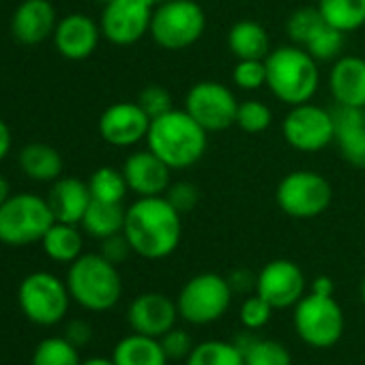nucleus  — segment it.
<instances>
[{
	"label": "nucleus",
	"mask_w": 365,
	"mask_h": 365,
	"mask_svg": "<svg viewBox=\"0 0 365 365\" xmlns=\"http://www.w3.org/2000/svg\"><path fill=\"white\" fill-rule=\"evenodd\" d=\"M180 213L165 196L138 198L125 213V237L133 254L146 260H161L176 252L182 235Z\"/></svg>",
	"instance_id": "obj_1"
},
{
	"label": "nucleus",
	"mask_w": 365,
	"mask_h": 365,
	"mask_svg": "<svg viewBox=\"0 0 365 365\" xmlns=\"http://www.w3.org/2000/svg\"><path fill=\"white\" fill-rule=\"evenodd\" d=\"M146 148L153 150L172 170L196 165L209 148V131L185 110H170L150 120Z\"/></svg>",
	"instance_id": "obj_2"
},
{
	"label": "nucleus",
	"mask_w": 365,
	"mask_h": 365,
	"mask_svg": "<svg viewBox=\"0 0 365 365\" xmlns=\"http://www.w3.org/2000/svg\"><path fill=\"white\" fill-rule=\"evenodd\" d=\"M267 88L286 106H301L312 101L320 84L318 61H314L299 46H282L269 52Z\"/></svg>",
	"instance_id": "obj_3"
},
{
	"label": "nucleus",
	"mask_w": 365,
	"mask_h": 365,
	"mask_svg": "<svg viewBox=\"0 0 365 365\" xmlns=\"http://www.w3.org/2000/svg\"><path fill=\"white\" fill-rule=\"evenodd\" d=\"M69 294L91 312H106L114 307L123 294V282L116 264L101 254H82L71 262L67 273Z\"/></svg>",
	"instance_id": "obj_4"
},
{
	"label": "nucleus",
	"mask_w": 365,
	"mask_h": 365,
	"mask_svg": "<svg viewBox=\"0 0 365 365\" xmlns=\"http://www.w3.org/2000/svg\"><path fill=\"white\" fill-rule=\"evenodd\" d=\"M207 31L205 9L196 0H168L153 9V41L163 50H185L200 41Z\"/></svg>",
	"instance_id": "obj_5"
},
{
	"label": "nucleus",
	"mask_w": 365,
	"mask_h": 365,
	"mask_svg": "<svg viewBox=\"0 0 365 365\" xmlns=\"http://www.w3.org/2000/svg\"><path fill=\"white\" fill-rule=\"evenodd\" d=\"M54 213L46 198L35 194H14L0 205V243L31 245L54 226Z\"/></svg>",
	"instance_id": "obj_6"
},
{
	"label": "nucleus",
	"mask_w": 365,
	"mask_h": 365,
	"mask_svg": "<svg viewBox=\"0 0 365 365\" xmlns=\"http://www.w3.org/2000/svg\"><path fill=\"white\" fill-rule=\"evenodd\" d=\"M275 200L288 217L314 220L331 207L333 187L322 174L314 170H294L279 180Z\"/></svg>",
	"instance_id": "obj_7"
},
{
	"label": "nucleus",
	"mask_w": 365,
	"mask_h": 365,
	"mask_svg": "<svg viewBox=\"0 0 365 365\" xmlns=\"http://www.w3.org/2000/svg\"><path fill=\"white\" fill-rule=\"evenodd\" d=\"M232 301V286L217 273H200L180 288L178 316L192 324H211L220 320Z\"/></svg>",
	"instance_id": "obj_8"
},
{
	"label": "nucleus",
	"mask_w": 365,
	"mask_h": 365,
	"mask_svg": "<svg viewBox=\"0 0 365 365\" xmlns=\"http://www.w3.org/2000/svg\"><path fill=\"white\" fill-rule=\"evenodd\" d=\"M294 329L314 348H331L344 333V312L333 294H305L294 305Z\"/></svg>",
	"instance_id": "obj_9"
},
{
	"label": "nucleus",
	"mask_w": 365,
	"mask_h": 365,
	"mask_svg": "<svg viewBox=\"0 0 365 365\" xmlns=\"http://www.w3.org/2000/svg\"><path fill=\"white\" fill-rule=\"evenodd\" d=\"M239 103L241 101L226 84L205 80L187 91L182 110L192 114V118H196L209 133H213L230 129L237 123Z\"/></svg>",
	"instance_id": "obj_10"
},
{
	"label": "nucleus",
	"mask_w": 365,
	"mask_h": 365,
	"mask_svg": "<svg viewBox=\"0 0 365 365\" xmlns=\"http://www.w3.org/2000/svg\"><path fill=\"white\" fill-rule=\"evenodd\" d=\"M69 288L52 273H31L20 284V307L37 324H56L69 307Z\"/></svg>",
	"instance_id": "obj_11"
},
{
	"label": "nucleus",
	"mask_w": 365,
	"mask_h": 365,
	"mask_svg": "<svg viewBox=\"0 0 365 365\" xmlns=\"http://www.w3.org/2000/svg\"><path fill=\"white\" fill-rule=\"evenodd\" d=\"M282 135L288 146L301 153H318L333 144L335 123L333 112L314 106L312 101L292 106L290 112L284 116Z\"/></svg>",
	"instance_id": "obj_12"
},
{
	"label": "nucleus",
	"mask_w": 365,
	"mask_h": 365,
	"mask_svg": "<svg viewBox=\"0 0 365 365\" xmlns=\"http://www.w3.org/2000/svg\"><path fill=\"white\" fill-rule=\"evenodd\" d=\"M153 5L146 0H110L101 11V35L120 48L138 43L150 31Z\"/></svg>",
	"instance_id": "obj_13"
},
{
	"label": "nucleus",
	"mask_w": 365,
	"mask_h": 365,
	"mask_svg": "<svg viewBox=\"0 0 365 365\" xmlns=\"http://www.w3.org/2000/svg\"><path fill=\"white\" fill-rule=\"evenodd\" d=\"M305 292V275L292 260H271L256 277V294L273 305L286 309L297 305Z\"/></svg>",
	"instance_id": "obj_14"
},
{
	"label": "nucleus",
	"mask_w": 365,
	"mask_h": 365,
	"mask_svg": "<svg viewBox=\"0 0 365 365\" xmlns=\"http://www.w3.org/2000/svg\"><path fill=\"white\" fill-rule=\"evenodd\" d=\"M150 127L148 114L138 101H118L99 116V135L116 148H129L146 140Z\"/></svg>",
	"instance_id": "obj_15"
},
{
	"label": "nucleus",
	"mask_w": 365,
	"mask_h": 365,
	"mask_svg": "<svg viewBox=\"0 0 365 365\" xmlns=\"http://www.w3.org/2000/svg\"><path fill=\"white\" fill-rule=\"evenodd\" d=\"M123 174L129 192H133L138 198L163 196L172 185V168L148 148L131 153L123 163Z\"/></svg>",
	"instance_id": "obj_16"
},
{
	"label": "nucleus",
	"mask_w": 365,
	"mask_h": 365,
	"mask_svg": "<svg viewBox=\"0 0 365 365\" xmlns=\"http://www.w3.org/2000/svg\"><path fill=\"white\" fill-rule=\"evenodd\" d=\"M101 37V26L84 14L65 16L63 20H58L52 35L54 48L67 61H86L88 56H93Z\"/></svg>",
	"instance_id": "obj_17"
},
{
	"label": "nucleus",
	"mask_w": 365,
	"mask_h": 365,
	"mask_svg": "<svg viewBox=\"0 0 365 365\" xmlns=\"http://www.w3.org/2000/svg\"><path fill=\"white\" fill-rule=\"evenodd\" d=\"M178 316V307L172 299L161 292H146L133 299L129 305L127 318L135 333L161 337L170 329H174Z\"/></svg>",
	"instance_id": "obj_18"
},
{
	"label": "nucleus",
	"mask_w": 365,
	"mask_h": 365,
	"mask_svg": "<svg viewBox=\"0 0 365 365\" xmlns=\"http://www.w3.org/2000/svg\"><path fill=\"white\" fill-rule=\"evenodd\" d=\"M56 24L50 0H22L11 18V33L24 46H39L54 35Z\"/></svg>",
	"instance_id": "obj_19"
},
{
	"label": "nucleus",
	"mask_w": 365,
	"mask_h": 365,
	"mask_svg": "<svg viewBox=\"0 0 365 365\" xmlns=\"http://www.w3.org/2000/svg\"><path fill=\"white\" fill-rule=\"evenodd\" d=\"M333 144L341 159L354 168H365V108L337 106L333 110Z\"/></svg>",
	"instance_id": "obj_20"
},
{
	"label": "nucleus",
	"mask_w": 365,
	"mask_h": 365,
	"mask_svg": "<svg viewBox=\"0 0 365 365\" xmlns=\"http://www.w3.org/2000/svg\"><path fill=\"white\" fill-rule=\"evenodd\" d=\"M329 88L337 106L365 108V58L339 56L331 67Z\"/></svg>",
	"instance_id": "obj_21"
},
{
	"label": "nucleus",
	"mask_w": 365,
	"mask_h": 365,
	"mask_svg": "<svg viewBox=\"0 0 365 365\" xmlns=\"http://www.w3.org/2000/svg\"><path fill=\"white\" fill-rule=\"evenodd\" d=\"M91 202L93 196L88 190V182L73 176H61L58 180H54L48 194V205L54 213V220L63 224H82Z\"/></svg>",
	"instance_id": "obj_22"
},
{
	"label": "nucleus",
	"mask_w": 365,
	"mask_h": 365,
	"mask_svg": "<svg viewBox=\"0 0 365 365\" xmlns=\"http://www.w3.org/2000/svg\"><path fill=\"white\" fill-rule=\"evenodd\" d=\"M228 48L237 61H264L271 52L269 33L254 20H241L228 33Z\"/></svg>",
	"instance_id": "obj_23"
},
{
	"label": "nucleus",
	"mask_w": 365,
	"mask_h": 365,
	"mask_svg": "<svg viewBox=\"0 0 365 365\" xmlns=\"http://www.w3.org/2000/svg\"><path fill=\"white\" fill-rule=\"evenodd\" d=\"M112 361L114 365H165L168 356L159 337L133 333L116 344Z\"/></svg>",
	"instance_id": "obj_24"
},
{
	"label": "nucleus",
	"mask_w": 365,
	"mask_h": 365,
	"mask_svg": "<svg viewBox=\"0 0 365 365\" xmlns=\"http://www.w3.org/2000/svg\"><path fill=\"white\" fill-rule=\"evenodd\" d=\"M22 172L37 182H54L63 176V157L50 144H29L20 153Z\"/></svg>",
	"instance_id": "obj_25"
},
{
	"label": "nucleus",
	"mask_w": 365,
	"mask_h": 365,
	"mask_svg": "<svg viewBox=\"0 0 365 365\" xmlns=\"http://www.w3.org/2000/svg\"><path fill=\"white\" fill-rule=\"evenodd\" d=\"M125 213L127 209H123V202H101V200H93L91 207L84 213L82 220V228L86 235L103 241L112 235L123 232L125 228Z\"/></svg>",
	"instance_id": "obj_26"
},
{
	"label": "nucleus",
	"mask_w": 365,
	"mask_h": 365,
	"mask_svg": "<svg viewBox=\"0 0 365 365\" xmlns=\"http://www.w3.org/2000/svg\"><path fill=\"white\" fill-rule=\"evenodd\" d=\"M237 348L241 350L245 365H292L288 348L273 339H260L252 333H243L237 339Z\"/></svg>",
	"instance_id": "obj_27"
},
{
	"label": "nucleus",
	"mask_w": 365,
	"mask_h": 365,
	"mask_svg": "<svg viewBox=\"0 0 365 365\" xmlns=\"http://www.w3.org/2000/svg\"><path fill=\"white\" fill-rule=\"evenodd\" d=\"M46 254L56 262H73L82 256V235L73 224L54 222V226L41 239Z\"/></svg>",
	"instance_id": "obj_28"
},
{
	"label": "nucleus",
	"mask_w": 365,
	"mask_h": 365,
	"mask_svg": "<svg viewBox=\"0 0 365 365\" xmlns=\"http://www.w3.org/2000/svg\"><path fill=\"white\" fill-rule=\"evenodd\" d=\"M322 18L346 35L365 26V0H318Z\"/></svg>",
	"instance_id": "obj_29"
},
{
	"label": "nucleus",
	"mask_w": 365,
	"mask_h": 365,
	"mask_svg": "<svg viewBox=\"0 0 365 365\" xmlns=\"http://www.w3.org/2000/svg\"><path fill=\"white\" fill-rule=\"evenodd\" d=\"M344 48H346V33L331 26L327 20L312 33V37L303 46V50L318 63H329V61L335 63L339 56H344Z\"/></svg>",
	"instance_id": "obj_30"
},
{
	"label": "nucleus",
	"mask_w": 365,
	"mask_h": 365,
	"mask_svg": "<svg viewBox=\"0 0 365 365\" xmlns=\"http://www.w3.org/2000/svg\"><path fill=\"white\" fill-rule=\"evenodd\" d=\"M88 190L93 200H101V202H123L129 192L123 170H116L112 165L97 168L91 174Z\"/></svg>",
	"instance_id": "obj_31"
},
{
	"label": "nucleus",
	"mask_w": 365,
	"mask_h": 365,
	"mask_svg": "<svg viewBox=\"0 0 365 365\" xmlns=\"http://www.w3.org/2000/svg\"><path fill=\"white\" fill-rule=\"evenodd\" d=\"M185 365H245L237 344L211 339L194 346L192 354L185 359Z\"/></svg>",
	"instance_id": "obj_32"
},
{
	"label": "nucleus",
	"mask_w": 365,
	"mask_h": 365,
	"mask_svg": "<svg viewBox=\"0 0 365 365\" xmlns=\"http://www.w3.org/2000/svg\"><path fill=\"white\" fill-rule=\"evenodd\" d=\"M33 365H82L76 346L67 337H52L37 346Z\"/></svg>",
	"instance_id": "obj_33"
},
{
	"label": "nucleus",
	"mask_w": 365,
	"mask_h": 365,
	"mask_svg": "<svg viewBox=\"0 0 365 365\" xmlns=\"http://www.w3.org/2000/svg\"><path fill=\"white\" fill-rule=\"evenodd\" d=\"M271 123H273V112L267 103L258 99H247L239 103L235 125L245 133H262L271 127Z\"/></svg>",
	"instance_id": "obj_34"
},
{
	"label": "nucleus",
	"mask_w": 365,
	"mask_h": 365,
	"mask_svg": "<svg viewBox=\"0 0 365 365\" xmlns=\"http://www.w3.org/2000/svg\"><path fill=\"white\" fill-rule=\"evenodd\" d=\"M324 22L322 14L318 11V7H301L297 9L288 22H286V35L290 37V41L299 48L305 46V41L312 37V33Z\"/></svg>",
	"instance_id": "obj_35"
},
{
	"label": "nucleus",
	"mask_w": 365,
	"mask_h": 365,
	"mask_svg": "<svg viewBox=\"0 0 365 365\" xmlns=\"http://www.w3.org/2000/svg\"><path fill=\"white\" fill-rule=\"evenodd\" d=\"M232 82L241 91H258L267 86L264 61H237L232 69Z\"/></svg>",
	"instance_id": "obj_36"
},
{
	"label": "nucleus",
	"mask_w": 365,
	"mask_h": 365,
	"mask_svg": "<svg viewBox=\"0 0 365 365\" xmlns=\"http://www.w3.org/2000/svg\"><path fill=\"white\" fill-rule=\"evenodd\" d=\"M138 103L140 108L148 114V118H157V116H163L168 114L170 110H174L172 106V95L165 86L161 84H148L146 88L140 91L138 95Z\"/></svg>",
	"instance_id": "obj_37"
},
{
	"label": "nucleus",
	"mask_w": 365,
	"mask_h": 365,
	"mask_svg": "<svg viewBox=\"0 0 365 365\" xmlns=\"http://www.w3.org/2000/svg\"><path fill=\"white\" fill-rule=\"evenodd\" d=\"M165 200L180 213V215H185V213H192L198 202H200V192L198 187L194 185V182H187V180H176L172 182V185L168 187V192L163 194Z\"/></svg>",
	"instance_id": "obj_38"
},
{
	"label": "nucleus",
	"mask_w": 365,
	"mask_h": 365,
	"mask_svg": "<svg viewBox=\"0 0 365 365\" xmlns=\"http://www.w3.org/2000/svg\"><path fill=\"white\" fill-rule=\"evenodd\" d=\"M271 314H273V305L269 301H264L260 294L245 299V303L241 305V322L250 331L262 329L271 320Z\"/></svg>",
	"instance_id": "obj_39"
},
{
	"label": "nucleus",
	"mask_w": 365,
	"mask_h": 365,
	"mask_svg": "<svg viewBox=\"0 0 365 365\" xmlns=\"http://www.w3.org/2000/svg\"><path fill=\"white\" fill-rule=\"evenodd\" d=\"M161 346H163V352L168 359H187L194 350V344H192V337L187 331H182V329H170L168 333H163L159 337Z\"/></svg>",
	"instance_id": "obj_40"
},
{
	"label": "nucleus",
	"mask_w": 365,
	"mask_h": 365,
	"mask_svg": "<svg viewBox=\"0 0 365 365\" xmlns=\"http://www.w3.org/2000/svg\"><path fill=\"white\" fill-rule=\"evenodd\" d=\"M129 254H133L125 232H118V235H112L108 239L101 241V256L106 260H110L112 264H120L129 258Z\"/></svg>",
	"instance_id": "obj_41"
},
{
	"label": "nucleus",
	"mask_w": 365,
	"mask_h": 365,
	"mask_svg": "<svg viewBox=\"0 0 365 365\" xmlns=\"http://www.w3.org/2000/svg\"><path fill=\"white\" fill-rule=\"evenodd\" d=\"M67 339L73 344V346H84L88 339H91V327L82 320H73L69 327H67Z\"/></svg>",
	"instance_id": "obj_42"
},
{
	"label": "nucleus",
	"mask_w": 365,
	"mask_h": 365,
	"mask_svg": "<svg viewBox=\"0 0 365 365\" xmlns=\"http://www.w3.org/2000/svg\"><path fill=\"white\" fill-rule=\"evenodd\" d=\"M9 150H11V129L0 118V161L9 155Z\"/></svg>",
	"instance_id": "obj_43"
},
{
	"label": "nucleus",
	"mask_w": 365,
	"mask_h": 365,
	"mask_svg": "<svg viewBox=\"0 0 365 365\" xmlns=\"http://www.w3.org/2000/svg\"><path fill=\"white\" fill-rule=\"evenodd\" d=\"M314 292H320V294H333V282L329 279V277H318L316 282H314V288H312Z\"/></svg>",
	"instance_id": "obj_44"
},
{
	"label": "nucleus",
	"mask_w": 365,
	"mask_h": 365,
	"mask_svg": "<svg viewBox=\"0 0 365 365\" xmlns=\"http://www.w3.org/2000/svg\"><path fill=\"white\" fill-rule=\"evenodd\" d=\"M9 196H11L9 194V182H7V178L0 176V205H3Z\"/></svg>",
	"instance_id": "obj_45"
},
{
	"label": "nucleus",
	"mask_w": 365,
	"mask_h": 365,
	"mask_svg": "<svg viewBox=\"0 0 365 365\" xmlns=\"http://www.w3.org/2000/svg\"><path fill=\"white\" fill-rule=\"evenodd\" d=\"M82 365H114V361H108V359L97 356V359H88V361H84Z\"/></svg>",
	"instance_id": "obj_46"
},
{
	"label": "nucleus",
	"mask_w": 365,
	"mask_h": 365,
	"mask_svg": "<svg viewBox=\"0 0 365 365\" xmlns=\"http://www.w3.org/2000/svg\"><path fill=\"white\" fill-rule=\"evenodd\" d=\"M146 3H150L153 7H157V5H163V3H168V0H146Z\"/></svg>",
	"instance_id": "obj_47"
},
{
	"label": "nucleus",
	"mask_w": 365,
	"mask_h": 365,
	"mask_svg": "<svg viewBox=\"0 0 365 365\" xmlns=\"http://www.w3.org/2000/svg\"><path fill=\"white\" fill-rule=\"evenodd\" d=\"M361 297H363V301H365V275H363V282H361Z\"/></svg>",
	"instance_id": "obj_48"
},
{
	"label": "nucleus",
	"mask_w": 365,
	"mask_h": 365,
	"mask_svg": "<svg viewBox=\"0 0 365 365\" xmlns=\"http://www.w3.org/2000/svg\"><path fill=\"white\" fill-rule=\"evenodd\" d=\"M101 3H110V0H101Z\"/></svg>",
	"instance_id": "obj_49"
}]
</instances>
